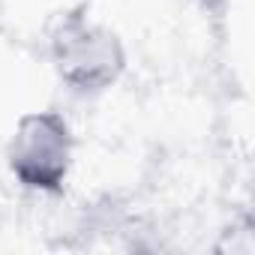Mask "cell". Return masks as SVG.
Listing matches in <instances>:
<instances>
[{
    "mask_svg": "<svg viewBox=\"0 0 255 255\" xmlns=\"http://www.w3.org/2000/svg\"><path fill=\"white\" fill-rule=\"evenodd\" d=\"M48 57L57 78L78 96L111 90L126 72L123 39L90 18L87 6L66 9L48 36Z\"/></svg>",
    "mask_w": 255,
    "mask_h": 255,
    "instance_id": "obj_1",
    "label": "cell"
},
{
    "mask_svg": "<svg viewBox=\"0 0 255 255\" xmlns=\"http://www.w3.org/2000/svg\"><path fill=\"white\" fill-rule=\"evenodd\" d=\"M72 153L75 138L60 111H27L6 144V165L21 186L57 195L69 180Z\"/></svg>",
    "mask_w": 255,
    "mask_h": 255,
    "instance_id": "obj_2",
    "label": "cell"
}]
</instances>
